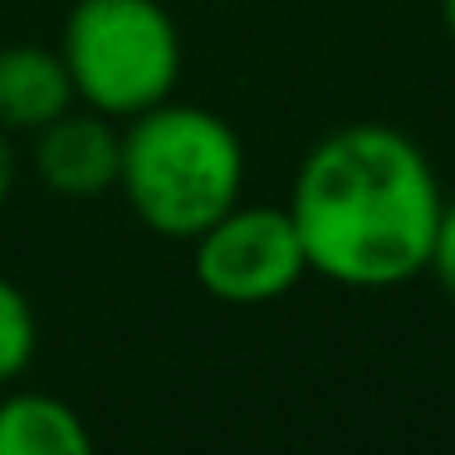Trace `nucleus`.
Listing matches in <instances>:
<instances>
[{
  "label": "nucleus",
  "mask_w": 455,
  "mask_h": 455,
  "mask_svg": "<svg viewBox=\"0 0 455 455\" xmlns=\"http://www.w3.org/2000/svg\"><path fill=\"white\" fill-rule=\"evenodd\" d=\"M441 187L406 132L353 123L314 142L289 216L314 275L347 289H392L431 269Z\"/></svg>",
  "instance_id": "obj_1"
},
{
  "label": "nucleus",
  "mask_w": 455,
  "mask_h": 455,
  "mask_svg": "<svg viewBox=\"0 0 455 455\" xmlns=\"http://www.w3.org/2000/svg\"><path fill=\"white\" fill-rule=\"evenodd\" d=\"M245 148L235 128L196 103H152L123 132L118 187L148 230L196 240L240 201Z\"/></svg>",
  "instance_id": "obj_2"
},
{
  "label": "nucleus",
  "mask_w": 455,
  "mask_h": 455,
  "mask_svg": "<svg viewBox=\"0 0 455 455\" xmlns=\"http://www.w3.org/2000/svg\"><path fill=\"white\" fill-rule=\"evenodd\" d=\"M60 60L74 79V99L108 118H132L172 99L181 35L157 0H79L64 20Z\"/></svg>",
  "instance_id": "obj_3"
},
{
  "label": "nucleus",
  "mask_w": 455,
  "mask_h": 455,
  "mask_svg": "<svg viewBox=\"0 0 455 455\" xmlns=\"http://www.w3.org/2000/svg\"><path fill=\"white\" fill-rule=\"evenodd\" d=\"M191 269L220 304H275L308 275V259L289 211L235 201L196 235Z\"/></svg>",
  "instance_id": "obj_4"
},
{
  "label": "nucleus",
  "mask_w": 455,
  "mask_h": 455,
  "mask_svg": "<svg viewBox=\"0 0 455 455\" xmlns=\"http://www.w3.org/2000/svg\"><path fill=\"white\" fill-rule=\"evenodd\" d=\"M118 167L123 138L99 113H60L35 138V172L60 196H103L108 187H118Z\"/></svg>",
  "instance_id": "obj_5"
},
{
  "label": "nucleus",
  "mask_w": 455,
  "mask_h": 455,
  "mask_svg": "<svg viewBox=\"0 0 455 455\" xmlns=\"http://www.w3.org/2000/svg\"><path fill=\"white\" fill-rule=\"evenodd\" d=\"M74 103V79L64 60L40 44L0 50V128H30L40 132Z\"/></svg>",
  "instance_id": "obj_6"
},
{
  "label": "nucleus",
  "mask_w": 455,
  "mask_h": 455,
  "mask_svg": "<svg viewBox=\"0 0 455 455\" xmlns=\"http://www.w3.org/2000/svg\"><path fill=\"white\" fill-rule=\"evenodd\" d=\"M89 445V426L60 396L15 392L0 402V455H84Z\"/></svg>",
  "instance_id": "obj_7"
},
{
  "label": "nucleus",
  "mask_w": 455,
  "mask_h": 455,
  "mask_svg": "<svg viewBox=\"0 0 455 455\" xmlns=\"http://www.w3.org/2000/svg\"><path fill=\"white\" fill-rule=\"evenodd\" d=\"M35 343H40V328H35V308L11 279H0V387L15 382V377L30 367Z\"/></svg>",
  "instance_id": "obj_8"
},
{
  "label": "nucleus",
  "mask_w": 455,
  "mask_h": 455,
  "mask_svg": "<svg viewBox=\"0 0 455 455\" xmlns=\"http://www.w3.org/2000/svg\"><path fill=\"white\" fill-rule=\"evenodd\" d=\"M431 269L445 284V294L455 299V201L441 206V226H435V245H431Z\"/></svg>",
  "instance_id": "obj_9"
},
{
  "label": "nucleus",
  "mask_w": 455,
  "mask_h": 455,
  "mask_svg": "<svg viewBox=\"0 0 455 455\" xmlns=\"http://www.w3.org/2000/svg\"><path fill=\"white\" fill-rule=\"evenodd\" d=\"M11 187H15V148L5 138V128H0V206L11 201Z\"/></svg>",
  "instance_id": "obj_10"
},
{
  "label": "nucleus",
  "mask_w": 455,
  "mask_h": 455,
  "mask_svg": "<svg viewBox=\"0 0 455 455\" xmlns=\"http://www.w3.org/2000/svg\"><path fill=\"white\" fill-rule=\"evenodd\" d=\"M441 20H445V30H451V40H455V0H441Z\"/></svg>",
  "instance_id": "obj_11"
}]
</instances>
